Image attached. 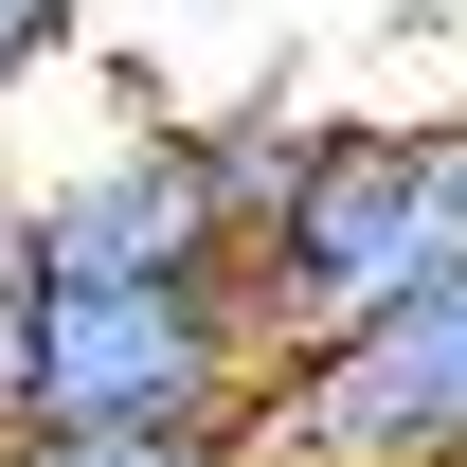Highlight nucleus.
<instances>
[{
    "label": "nucleus",
    "mask_w": 467,
    "mask_h": 467,
    "mask_svg": "<svg viewBox=\"0 0 467 467\" xmlns=\"http://www.w3.org/2000/svg\"><path fill=\"white\" fill-rule=\"evenodd\" d=\"M270 396L234 270H18V431L0 450H126L234 431Z\"/></svg>",
    "instance_id": "nucleus-1"
},
{
    "label": "nucleus",
    "mask_w": 467,
    "mask_h": 467,
    "mask_svg": "<svg viewBox=\"0 0 467 467\" xmlns=\"http://www.w3.org/2000/svg\"><path fill=\"white\" fill-rule=\"evenodd\" d=\"M431 270H467V126H324L270 234L234 252V306H252V359H306L413 306Z\"/></svg>",
    "instance_id": "nucleus-2"
},
{
    "label": "nucleus",
    "mask_w": 467,
    "mask_h": 467,
    "mask_svg": "<svg viewBox=\"0 0 467 467\" xmlns=\"http://www.w3.org/2000/svg\"><path fill=\"white\" fill-rule=\"evenodd\" d=\"M252 467H467V270H431L413 306L270 359Z\"/></svg>",
    "instance_id": "nucleus-3"
},
{
    "label": "nucleus",
    "mask_w": 467,
    "mask_h": 467,
    "mask_svg": "<svg viewBox=\"0 0 467 467\" xmlns=\"http://www.w3.org/2000/svg\"><path fill=\"white\" fill-rule=\"evenodd\" d=\"M18 270H234V198L198 162V126H109L72 180L18 198Z\"/></svg>",
    "instance_id": "nucleus-4"
},
{
    "label": "nucleus",
    "mask_w": 467,
    "mask_h": 467,
    "mask_svg": "<svg viewBox=\"0 0 467 467\" xmlns=\"http://www.w3.org/2000/svg\"><path fill=\"white\" fill-rule=\"evenodd\" d=\"M0 467H252V413L234 431H126V450H0Z\"/></svg>",
    "instance_id": "nucleus-5"
},
{
    "label": "nucleus",
    "mask_w": 467,
    "mask_h": 467,
    "mask_svg": "<svg viewBox=\"0 0 467 467\" xmlns=\"http://www.w3.org/2000/svg\"><path fill=\"white\" fill-rule=\"evenodd\" d=\"M72 18H90V0H0V109H18V90L72 55Z\"/></svg>",
    "instance_id": "nucleus-6"
},
{
    "label": "nucleus",
    "mask_w": 467,
    "mask_h": 467,
    "mask_svg": "<svg viewBox=\"0 0 467 467\" xmlns=\"http://www.w3.org/2000/svg\"><path fill=\"white\" fill-rule=\"evenodd\" d=\"M0 431H18V198H0Z\"/></svg>",
    "instance_id": "nucleus-7"
}]
</instances>
